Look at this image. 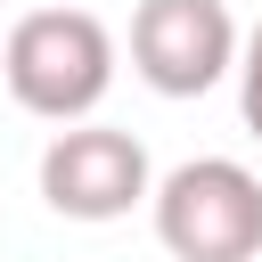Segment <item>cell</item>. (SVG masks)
Listing matches in <instances>:
<instances>
[{"label":"cell","instance_id":"obj_2","mask_svg":"<svg viewBox=\"0 0 262 262\" xmlns=\"http://www.w3.org/2000/svg\"><path fill=\"white\" fill-rule=\"evenodd\" d=\"M156 246L172 262H254L262 254V180L237 156H196L172 164L147 188Z\"/></svg>","mask_w":262,"mask_h":262},{"label":"cell","instance_id":"obj_4","mask_svg":"<svg viewBox=\"0 0 262 262\" xmlns=\"http://www.w3.org/2000/svg\"><path fill=\"white\" fill-rule=\"evenodd\" d=\"M237 66V25L221 0H139L131 8V74L156 98H205Z\"/></svg>","mask_w":262,"mask_h":262},{"label":"cell","instance_id":"obj_1","mask_svg":"<svg viewBox=\"0 0 262 262\" xmlns=\"http://www.w3.org/2000/svg\"><path fill=\"white\" fill-rule=\"evenodd\" d=\"M0 82L41 123H82L115 90V33L90 8H33L0 41Z\"/></svg>","mask_w":262,"mask_h":262},{"label":"cell","instance_id":"obj_3","mask_svg":"<svg viewBox=\"0 0 262 262\" xmlns=\"http://www.w3.org/2000/svg\"><path fill=\"white\" fill-rule=\"evenodd\" d=\"M147 188H156V164L115 123L82 115L41 147V205L57 221H123L131 205H147Z\"/></svg>","mask_w":262,"mask_h":262},{"label":"cell","instance_id":"obj_5","mask_svg":"<svg viewBox=\"0 0 262 262\" xmlns=\"http://www.w3.org/2000/svg\"><path fill=\"white\" fill-rule=\"evenodd\" d=\"M229 74H237V115H246V131L262 139V25L237 41V66H229Z\"/></svg>","mask_w":262,"mask_h":262}]
</instances>
